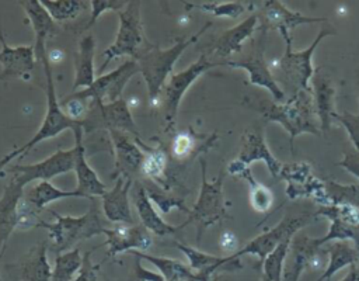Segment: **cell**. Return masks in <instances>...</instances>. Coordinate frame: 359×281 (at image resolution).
<instances>
[{
  "instance_id": "22",
  "label": "cell",
  "mask_w": 359,
  "mask_h": 281,
  "mask_svg": "<svg viewBox=\"0 0 359 281\" xmlns=\"http://www.w3.org/2000/svg\"><path fill=\"white\" fill-rule=\"evenodd\" d=\"M0 65L1 73L0 80H10L29 76L31 70L35 65V48L34 45H24V46H10L7 45L4 35L0 30Z\"/></svg>"
},
{
  "instance_id": "32",
  "label": "cell",
  "mask_w": 359,
  "mask_h": 281,
  "mask_svg": "<svg viewBox=\"0 0 359 281\" xmlns=\"http://www.w3.org/2000/svg\"><path fill=\"white\" fill-rule=\"evenodd\" d=\"M324 251L328 253L330 261L316 281H330L334 274H337L346 266L359 264V250L355 247V244L348 243V240L327 243L324 246Z\"/></svg>"
},
{
  "instance_id": "5",
  "label": "cell",
  "mask_w": 359,
  "mask_h": 281,
  "mask_svg": "<svg viewBox=\"0 0 359 281\" xmlns=\"http://www.w3.org/2000/svg\"><path fill=\"white\" fill-rule=\"evenodd\" d=\"M201 162V170H202V184L199 197L194 205V208L188 214L187 223H194L198 230L196 240L199 242L202 237V233L206 228L215 225L216 222H220L222 219L230 218L226 208L224 194H223V178L224 171L222 170L216 180L208 181L206 180V162L205 159H199Z\"/></svg>"
},
{
  "instance_id": "53",
  "label": "cell",
  "mask_w": 359,
  "mask_h": 281,
  "mask_svg": "<svg viewBox=\"0 0 359 281\" xmlns=\"http://www.w3.org/2000/svg\"><path fill=\"white\" fill-rule=\"evenodd\" d=\"M213 281H219V278H217V277H215V280H213Z\"/></svg>"
},
{
  "instance_id": "41",
  "label": "cell",
  "mask_w": 359,
  "mask_h": 281,
  "mask_svg": "<svg viewBox=\"0 0 359 281\" xmlns=\"http://www.w3.org/2000/svg\"><path fill=\"white\" fill-rule=\"evenodd\" d=\"M185 6H191L189 8H198L202 11L212 13L215 17H229V18H237L245 11V4L241 1H226V3H184Z\"/></svg>"
},
{
  "instance_id": "7",
  "label": "cell",
  "mask_w": 359,
  "mask_h": 281,
  "mask_svg": "<svg viewBox=\"0 0 359 281\" xmlns=\"http://www.w3.org/2000/svg\"><path fill=\"white\" fill-rule=\"evenodd\" d=\"M119 15V30L114 44H111L104 52V62L98 69V74L101 76L109 62L115 58L121 56H135L142 51V45L144 42L142 18H140V3L129 1L128 6L118 13Z\"/></svg>"
},
{
  "instance_id": "27",
  "label": "cell",
  "mask_w": 359,
  "mask_h": 281,
  "mask_svg": "<svg viewBox=\"0 0 359 281\" xmlns=\"http://www.w3.org/2000/svg\"><path fill=\"white\" fill-rule=\"evenodd\" d=\"M313 93L316 100V112L320 121L321 131H328L335 115V94L337 90L332 86L330 77L323 72L321 67L314 70L311 77Z\"/></svg>"
},
{
  "instance_id": "54",
  "label": "cell",
  "mask_w": 359,
  "mask_h": 281,
  "mask_svg": "<svg viewBox=\"0 0 359 281\" xmlns=\"http://www.w3.org/2000/svg\"><path fill=\"white\" fill-rule=\"evenodd\" d=\"M0 281H3V280H1V275H0Z\"/></svg>"
},
{
  "instance_id": "11",
  "label": "cell",
  "mask_w": 359,
  "mask_h": 281,
  "mask_svg": "<svg viewBox=\"0 0 359 281\" xmlns=\"http://www.w3.org/2000/svg\"><path fill=\"white\" fill-rule=\"evenodd\" d=\"M139 72V66L135 59L125 60L121 66L114 69L109 73L101 74L95 77L94 83L84 90H79L76 93L69 94L67 97L90 100L94 103L109 104L121 100V94L126 86V83Z\"/></svg>"
},
{
  "instance_id": "33",
  "label": "cell",
  "mask_w": 359,
  "mask_h": 281,
  "mask_svg": "<svg viewBox=\"0 0 359 281\" xmlns=\"http://www.w3.org/2000/svg\"><path fill=\"white\" fill-rule=\"evenodd\" d=\"M72 197L80 198L83 195L77 190H73V191L60 190L55 187L50 181H38L31 188L24 190V194H22V198L38 211H41L50 202H55L63 198H72Z\"/></svg>"
},
{
  "instance_id": "8",
  "label": "cell",
  "mask_w": 359,
  "mask_h": 281,
  "mask_svg": "<svg viewBox=\"0 0 359 281\" xmlns=\"http://www.w3.org/2000/svg\"><path fill=\"white\" fill-rule=\"evenodd\" d=\"M222 63H215L209 62L206 55L202 53L196 62L189 65L187 69L178 72V73H171L170 77L167 79L164 87H163V108H161V115H163V122H164V132H170L175 126L177 121V114H178V107L180 103L185 94V91L189 89V86L201 77L205 72H208L212 67H216Z\"/></svg>"
},
{
  "instance_id": "18",
  "label": "cell",
  "mask_w": 359,
  "mask_h": 281,
  "mask_svg": "<svg viewBox=\"0 0 359 281\" xmlns=\"http://www.w3.org/2000/svg\"><path fill=\"white\" fill-rule=\"evenodd\" d=\"M104 235L107 236L105 244L108 246L105 260L129 250L146 251L153 244L151 235L143 225L118 223L115 228H107Z\"/></svg>"
},
{
  "instance_id": "45",
  "label": "cell",
  "mask_w": 359,
  "mask_h": 281,
  "mask_svg": "<svg viewBox=\"0 0 359 281\" xmlns=\"http://www.w3.org/2000/svg\"><path fill=\"white\" fill-rule=\"evenodd\" d=\"M195 148V140L191 136V133L187 132H181L177 133L172 142V148H171V153L175 159H182L187 157Z\"/></svg>"
},
{
  "instance_id": "14",
  "label": "cell",
  "mask_w": 359,
  "mask_h": 281,
  "mask_svg": "<svg viewBox=\"0 0 359 281\" xmlns=\"http://www.w3.org/2000/svg\"><path fill=\"white\" fill-rule=\"evenodd\" d=\"M264 37H265V32L261 31V35L252 41L251 52H248L247 56L238 60H227L224 62V65L230 67L244 69L248 73V81L251 84L266 89L276 103H282L285 100V93L280 90V87L275 81L268 67V63L264 59Z\"/></svg>"
},
{
  "instance_id": "28",
  "label": "cell",
  "mask_w": 359,
  "mask_h": 281,
  "mask_svg": "<svg viewBox=\"0 0 359 281\" xmlns=\"http://www.w3.org/2000/svg\"><path fill=\"white\" fill-rule=\"evenodd\" d=\"M258 25V17L257 14H252L238 22L237 25L226 30L222 35H219L210 45L209 51L210 53L220 56V58H227L234 52H241L243 42L248 39L254 31L257 30Z\"/></svg>"
},
{
  "instance_id": "23",
  "label": "cell",
  "mask_w": 359,
  "mask_h": 281,
  "mask_svg": "<svg viewBox=\"0 0 359 281\" xmlns=\"http://www.w3.org/2000/svg\"><path fill=\"white\" fill-rule=\"evenodd\" d=\"M174 246L181 250L185 257L189 261L191 270L198 273L206 280H213L212 275L219 271V270H226V271H233V270H240L243 267L240 259H236L233 254L229 256H213L205 251H201L195 247H191L184 243H174Z\"/></svg>"
},
{
  "instance_id": "10",
  "label": "cell",
  "mask_w": 359,
  "mask_h": 281,
  "mask_svg": "<svg viewBox=\"0 0 359 281\" xmlns=\"http://www.w3.org/2000/svg\"><path fill=\"white\" fill-rule=\"evenodd\" d=\"M83 132H91L98 128H105L108 131L129 132L135 138H139V129L130 114L128 101L121 98L115 103L102 104L90 101L88 111L81 119Z\"/></svg>"
},
{
  "instance_id": "44",
  "label": "cell",
  "mask_w": 359,
  "mask_h": 281,
  "mask_svg": "<svg viewBox=\"0 0 359 281\" xmlns=\"http://www.w3.org/2000/svg\"><path fill=\"white\" fill-rule=\"evenodd\" d=\"M129 1L125 0H91V15L88 21V27H91L98 17L105 11H121L128 6Z\"/></svg>"
},
{
  "instance_id": "46",
  "label": "cell",
  "mask_w": 359,
  "mask_h": 281,
  "mask_svg": "<svg viewBox=\"0 0 359 281\" xmlns=\"http://www.w3.org/2000/svg\"><path fill=\"white\" fill-rule=\"evenodd\" d=\"M100 266L101 264H94L91 261V251H86L79 275L73 281H101Z\"/></svg>"
},
{
  "instance_id": "43",
  "label": "cell",
  "mask_w": 359,
  "mask_h": 281,
  "mask_svg": "<svg viewBox=\"0 0 359 281\" xmlns=\"http://www.w3.org/2000/svg\"><path fill=\"white\" fill-rule=\"evenodd\" d=\"M334 119L344 125V128L346 129V132L353 143V149H356L359 152V115L344 111L341 114L335 112Z\"/></svg>"
},
{
  "instance_id": "15",
  "label": "cell",
  "mask_w": 359,
  "mask_h": 281,
  "mask_svg": "<svg viewBox=\"0 0 359 281\" xmlns=\"http://www.w3.org/2000/svg\"><path fill=\"white\" fill-rule=\"evenodd\" d=\"M279 178L286 180V195L290 200L302 197H310L320 205H330L328 194L325 190V181L318 180L311 173V167L306 162L292 163L282 167Z\"/></svg>"
},
{
  "instance_id": "42",
  "label": "cell",
  "mask_w": 359,
  "mask_h": 281,
  "mask_svg": "<svg viewBox=\"0 0 359 281\" xmlns=\"http://www.w3.org/2000/svg\"><path fill=\"white\" fill-rule=\"evenodd\" d=\"M316 216H325L328 219H339L352 225H359V208L349 204L339 205H320L314 214Z\"/></svg>"
},
{
  "instance_id": "31",
  "label": "cell",
  "mask_w": 359,
  "mask_h": 281,
  "mask_svg": "<svg viewBox=\"0 0 359 281\" xmlns=\"http://www.w3.org/2000/svg\"><path fill=\"white\" fill-rule=\"evenodd\" d=\"M132 254L139 259H144L150 261L158 271L160 274L165 278V281H213V280H206L194 270H191L189 266H185L184 263L170 259V257H161V256H151L144 251H136L133 250Z\"/></svg>"
},
{
  "instance_id": "17",
  "label": "cell",
  "mask_w": 359,
  "mask_h": 281,
  "mask_svg": "<svg viewBox=\"0 0 359 281\" xmlns=\"http://www.w3.org/2000/svg\"><path fill=\"white\" fill-rule=\"evenodd\" d=\"M48 243L39 242L17 263L4 266L7 275L14 281H50L52 268L48 261Z\"/></svg>"
},
{
  "instance_id": "21",
  "label": "cell",
  "mask_w": 359,
  "mask_h": 281,
  "mask_svg": "<svg viewBox=\"0 0 359 281\" xmlns=\"http://www.w3.org/2000/svg\"><path fill=\"white\" fill-rule=\"evenodd\" d=\"M74 132V173L77 177L76 190L83 195V198H95L102 197L107 191L105 184L100 180L97 173L90 167L86 159V150L83 146V128H77Z\"/></svg>"
},
{
  "instance_id": "48",
  "label": "cell",
  "mask_w": 359,
  "mask_h": 281,
  "mask_svg": "<svg viewBox=\"0 0 359 281\" xmlns=\"http://www.w3.org/2000/svg\"><path fill=\"white\" fill-rule=\"evenodd\" d=\"M339 167H344L346 171L352 173L359 178V152L356 149H352L344 155V159L335 163Z\"/></svg>"
},
{
  "instance_id": "47",
  "label": "cell",
  "mask_w": 359,
  "mask_h": 281,
  "mask_svg": "<svg viewBox=\"0 0 359 281\" xmlns=\"http://www.w3.org/2000/svg\"><path fill=\"white\" fill-rule=\"evenodd\" d=\"M132 281H165V278L160 273H153L140 266V259L136 257L135 268L132 274Z\"/></svg>"
},
{
  "instance_id": "49",
  "label": "cell",
  "mask_w": 359,
  "mask_h": 281,
  "mask_svg": "<svg viewBox=\"0 0 359 281\" xmlns=\"http://www.w3.org/2000/svg\"><path fill=\"white\" fill-rule=\"evenodd\" d=\"M220 247L224 250V251H231V254L233 253H236L237 250V237L231 233V232H224V233H222V236H220Z\"/></svg>"
},
{
  "instance_id": "35",
  "label": "cell",
  "mask_w": 359,
  "mask_h": 281,
  "mask_svg": "<svg viewBox=\"0 0 359 281\" xmlns=\"http://www.w3.org/2000/svg\"><path fill=\"white\" fill-rule=\"evenodd\" d=\"M240 178L245 180L247 184H248V191H250V202L252 205V208L257 211V212H266L271 207H272V202H273V194L272 191L258 183L252 174H251V170L250 169H245L240 173L238 176Z\"/></svg>"
},
{
  "instance_id": "38",
  "label": "cell",
  "mask_w": 359,
  "mask_h": 281,
  "mask_svg": "<svg viewBox=\"0 0 359 281\" xmlns=\"http://www.w3.org/2000/svg\"><path fill=\"white\" fill-rule=\"evenodd\" d=\"M135 140L140 145V148L146 150L140 173H143L146 177H150L153 180H161L165 170V164H167V156L164 149L149 148L139 138H135Z\"/></svg>"
},
{
  "instance_id": "13",
  "label": "cell",
  "mask_w": 359,
  "mask_h": 281,
  "mask_svg": "<svg viewBox=\"0 0 359 281\" xmlns=\"http://www.w3.org/2000/svg\"><path fill=\"white\" fill-rule=\"evenodd\" d=\"M74 169V148L67 150H56L49 157L32 164H15L6 171L13 173V177L25 187L32 181H49L50 178L67 173Z\"/></svg>"
},
{
  "instance_id": "50",
  "label": "cell",
  "mask_w": 359,
  "mask_h": 281,
  "mask_svg": "<svg viewBox=\"0 0 359 281\" xmlns=\"http://www.w3.org/2000/svg\"><path fill=\"white\" fill-rule=\"evenodd\" d=\"M341 281H359V264L351 266L349 273Z\"/></svg>"
},
{
  "instance_id": "19",
  "label": "cell",
  "mask_w": 359,
  "mask_h": 281,
  "mask_svg": "<svg viewBox=\"0 0 359 281\" xmlns=\"http://www.w3.org/2000/svg\"><path fill=\"white\" fill-rule=\"evenodd\" d=\"M323 249L324 246L318 243V237H309L302 233L293 235L285 260L283 281H299L300 274L316 261Z\"/></svg>"
},
{
  "instance_id": "24",
  "label": "cell",
  "mask_w": 359,
  "mask_h": 281,
  "mask_svg": "<svg viewBox=\"0 0 359 281\" xmlns=\"http://www.w3.org/2000/svg\"><path fill=\"white\" fill-rule=\"evenodd\" d=\"M133 184V180L118 177L115 185L111 190H107L102 198V212L108 222L133 225L135 219L132 216L129 205V190Z\"/></svg>"
},
{
  "instance_id": "2",
  "label": "cell",
  "mask_w": 359,
  "mask_h": 281,
  "mask_svg": "<svg viewBox=\"0 0 359 281\" xmlns=\"http://www.w3.org/2000/svg\"><path fill=\"white\" fill-rule=\"evenodd\" d=\"M52 214L56 221L45 222L41 219L38 228L48 230L50 240V243H48V249L56 256L72 250L74 243L98 236L107 229L95 198L90 200V208L81 216H62L56 212Z\"/></svg>"
},
{
  "instance_id": "39",
  "label": "cell",
  "mask_w": 359,
  "mask_h": 281,
  "mask_svg": "<svg viewBox=\"0 0 359 281\" xmlns=\"http://www.w3.org/2000/svg\"><path fill=\"white\" fill-rule=\"evenodd\" d=\"M332 240H352L355 247L359 250V225H352L339 219H330V229L327 235L318 237V243L325 246Z\"/></svg>"
},
{
  "instance_id": "37",
  "label": "cell",
  "mask_w": 359,
  "mask_h": 281,
  "mask_svg": "<svg viewBox=\"0 0 359 281\" xmlns=\"http://www.w3.org/2000/svg\"><path fill=\"white\" fill-rule=\"evenodd\" d=\"M55 22L73 20L86 8V1L81 0H39Z\"/></svg>"
},
{
  "instance_id": "20",
  "label": "cell",
  "mask_w": 359,
  "mask_h": 281,
  "mask_svg": "<svg viewBox=\"0 0 359 281\" xmlns=\"http://www.w3.org/2000/svg\"><path fill=\"white\" fill-rule=\"evenodd\" d=\"M115 148V171L114 176H122L125 178L133 180V177L142 170L144 160V150L140 145L132 140L125 132L109 131Z\"/></svg>"
},
{
  "instance_id": "52",
  "label": "cell",
  "mask_w": 359,
  "mask_h": 281,
  "mask_svg": "<svg viewBox=\"0 0 359 281\" xmlns=\"http://www.w3.org/2000/svg\"><path fill=\"white\" fill-rule=\"evenodd\" d=\"M358 90H359V70H358Z\"/></svg>"
},
{
  "instance_id": "6",
  "label": "cell",
  "mask_w": 359,
  "mask_h": 281,
  "mask_svg": "<svg viewBox=\"0 0 359 281\" xmlns=\"http://www.w3.org/2000/svg\"><path fill=\"white\" fill-rule=\"evenodd\" d=\"M285 41V52L279 60V69L283 74L285 81L294 87V93L300 90L311 91L310 81L314 74V67L311 58L314 51L323 38L328 35H335L337 31L332 27H324L318 31L316 39L303 51H293L292 34L289 31H279Z\"/></svg>"
},
{
  "instance_id": "16",
  "label": "cell",
  "mask_w": 359,
  "mask_h": 281,
  "mask_svg": "<svg viewBox=\"0 0 359 281\" xmlns=\"http://www.w3.org/2000/svg\"><path fill=\"white\" fill-rule=\"evenodd\" d=\"M258 27L262 32L268 30H279V31H292L297 25L302 24H313V22H325L327 18H314L303 15L299 11H293L287 8L279 0H268L262 3V7L257 13Z\"/></svg>"
},
{
  "instance_id": "36",
  "label": "cell",
  "mask_w": 359,
  "mask_h": 281,
  "mask_svg": "<svg viewBox=\"0 0 359 281\" xmlns=\"http://www.w3.org/2000/svg\"><path fill=\"white\" fill-rule=\"evenodd\" d=\"M292 237H286L264 260V263L261 266L262 267V275L266 277L269 281H282L285 260H286V256H287V250H289V244H290Z\"/></svg>"
},
{
  "instance_id": "30",
  "label": "cell",
  "mask_w": 359,
  "mask_h": 281,
  "mask_svg": "<svg viewBox=\"0 0 359 281\" xmlns=\"http://www.w3.org/2000/svg\"><path fill=\"white\" fill-rule=\"evenodd\" d=\"M94 55L95 39L93 35H86L79 42V49L74 55V93L77 89H88L94 83Z\"/></svg>"
},
{
  "instance_id": "25",
  "label": "cell",
  "mask_w": 359,
  "mask_h": 281,
  "mask_svg": "<svg viewBox=\"0 0 359 281\" xmlns=\"http://www.w3.org/2000/svg\"><path fill=\"white\" fill-rule=\"evenodd\" d=\"M21 6L25 10V14L34 28L35 41V58L36 60L48 53L46 49V41L49 37L55 35L57 32V25L53 21V18L49 15V13L45 10V7L41 4L39 0H28L21 1Z\"/></svg>"
},
{
  "instance_id": "40",
  "label": "cell",
  "mask_w": 359,
  "mask_h": 281,
  "mask_svg": "<svg viewBox=\"0 0 359 281\" xmlns=\"http://www.w3.org/2000/svg\"><path fill=\"white\" fill-rule=\"evenodd\" d=\"M330 205L349 204L359 208V184L342 185L335 181H325Z\"/></svg>"
},
{
  "instance_id": "51",
  "label": "cell",
  "mask_w": 359,
  "mask_h": 281,
  "mask_svg": "<svg viewBox=\"0 0 359 281\" xmlns=\"http://www.w3.org/2000/svg\"><path fill=\"white\" fill-rule=\"evenodd\" d=\"M261 281H269V280H268L266 277H264V275H262V280H261Z\"/></svg>"
},
{
  "instance_id": "1",
  "label": "cell",
  "mask_w": 359,
  "mask_h": 281,
  "mask_svg": "<svg viewBox=\"0 0 359 281\" xmlns=\"http://www.w3.org/2000/svg\"><path fill=\"white\" fill-rule=\"evenodd\" d=\"M245 105L258 111L266 121L278 122L289 133L290 150L293 152V142L302 133L318 135V128L314 124V97L313 91H296L287 101L276 103L266 98L251 101L245 100Z\"/></svg>"
},
{
  "instance_id": "26",
  "label": "cell",
  "mask_w": 359,
  "mask_h": 281,
  "mask_svg": "<svg viewBox=\"0 0 359 281\" xmlns=\"http://www.w3.org/2000/svg\"><path fill=\"white\" fill-rule=\"evenodd\" d=\"M22 194L24 187L14 177H11L0 198V256L4 250L6 242L17 228L18 204L22 198Z\"/></svg>"
},
{
  "instance_id": "4",
  "label": "cell",
  "mask_w": 359,
  "mask_h": 281,
  "mask_svg": "<svg viewBox=\"0 0 359 281\" xmlns=\"http://www.w3.org/2000/svg\"><path fill=\"white\" fill-rule=\"evenodd\" d=\"M38 62L42 63L43 70H45V77H46V112H45L42 125L39 126L36 133L27 143H24L21 148L10 152L7 156L0 159V169H3L6 164H8L13 159H15L18 156H22L24 153H28L29 149H32L35 145H38L39 142H42L45 139L55 138L56 135H59L60 132H63L66 129H73L74 131L80 126L83 128L81 121H73L72 118H69L65 114V111L62 110L60 103L57 101L55 83H53V76H52V67H50L48 53L41 56L38 59Z\"/></svg>"
},
{
  "instance_id": "34",
  "label": "cell",
  "mask_w": 359,
  "mask_h": 281,
  "mask_svg": "<svg viewBox=\"0 0 359 281\" xmlns=\"http://www.w3.org/2000/svg\"><path fill=\"white\" fill-rule=\"evenodd\" d=\"M83 256L79 249H72L56 256L55 266L52 268L50 281H73V277L80 271Z\"/></svg>"
},
{
  "instance_id": "9",
  "label": "cell",
  "mask_w": 359,
  "mask_h": 281,
  "mask_svg": "<svg viewBox=\"0 0 359 281\" xmlns=\"http://www.w3.org/2000/svg\"><path fill=\"white\" fill-rule=\"evenodd\" d=\"M317 216L314 214H302V215H285L283 219L273 226L272 229L258 235L250 240L243 249L233 253L236 259H240L244 254H252L258 257L259 266H262L266 256L286 237H292L297 230L311 222H316Z\"/></svg>"
},
{
  "instance_id": "12",
  "label": "cell",
  "mask_w": 359,
  "mask_h": 281,
  "mask_svg": "<svg viewBox=\"0 0 359 281\" xmlns=\"http://www.w3.org/2000/svg\"><path fill=\"white\" fill-rule=\"evenodd\" d=\"M262 160L265 162L266 167L269 169L272 177H279L280 170L283 167V163H280L269 150L264 140V133L261 128H250L245 129V132L241 136V148L238 152V156L229 164L227 171L231 176L238 177L240 173L245 169H250V164L252 162Z\"/></svg>"
},
{
  "instance_id": "29",
  "label": "cell",
  "mask_w": 359,
  "mask_h": 281,
  "mask_svg": "<svg viewBox=\"0 0 359 281\" xmlns=\"http://www.w3.org/2000/svg\"><path fill=\"white\" fill-rule=\"evenodd\" d=\"M136 187H137L136 192H135L136 211H137L142 225L149 232H151L157 236H168V235H174V233L180 232L181 229H184L185 226H188L187 221L182 222L181 225H175V226L163 221V218L156 212V208L153 207V204L149 198L147 190L142 184H137Z\"/></svg>"
},
{
  "instance_id": "3",
  "label": "cell",
  "mask_w": 359,
  "mask_h": 281,
  "mask_svg": "<svg viewBox=\"0 0 359 281\" xmlns=\"http://www.w3.org/2000/svg\"><path fill=\"white\" fill-rule=\"evenodd\" d=\"M212 22H206L196 34L189 38L177 39V42L167 48L161 49L156 45H147V48H142V51L135 56V60L139 66V72L143 76L150 101H156L158 94L161 93L167 79L172 73L174 63L181 56V53L210 27Z\"/></svg>"
}]
</instances>
